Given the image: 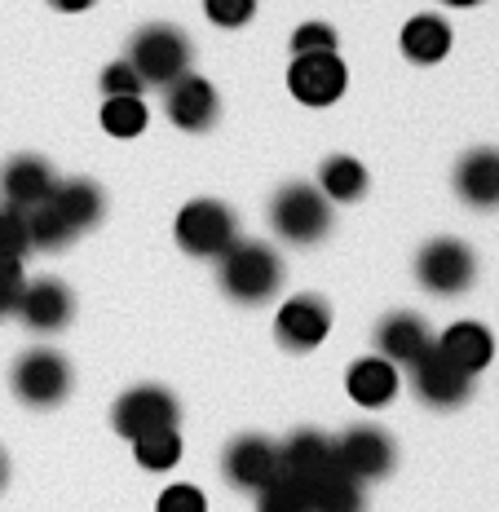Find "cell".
<instances>
[{"label": "cell", "instance_id": "obj_1", "mask_svg": "<svg viewBox=\"0 0 499 512\" xmlns=\"http://www.w3.org/2000/svg\"><path fill=\"white\" fill-rule=\"evenodd\" d=\"M217 279L221 292L239 305H265L283 287V261L270 243L235 239L217 256Z\"/></svg>", "mask_w": 499, "mask_h": 512}, {"label": "cell", "instance_id": "obj_2", "mask_svg": "<svg viewBox=\"0 0 499 512\" xmlns=\"http://www.w3.org/2000/svg\"><path fill=\"white\" fill-rule=\"evenodd\" d=\"M270 226L279 239L296 243V248H310V243L327 239L332 230V204L318 186H305V181H292V186H279L270 199Z\"/></svg>", "mask_w": 499, "mask_h": 512}, {"label": "cell", "instance_id": "obj_3", "mask_svg": "<svg viewBox=\"0 0 499 512\" xmlns=\"http://www.w3.org/2000/svg\"><path fill=\"white\" fill-rule=\"evenodd\" d=\"M190 36L182 27H168V23H151V27H142L133 36V45H129V62H133V71L142 76L146 89H168L173 80H182L186 71H190Z\"/></svg>", "mask_w": 499, "mask_h": 512}, {"label": "cell", "instance_id": "obj_4", "mask_svg": "<svg viewBox=\"0 0 499 512\" xmlns=\"http://www.w3.org/2000/svg\"><path fill=\"white\" fill-rule=\"evenodd\" d=\"M173 234L190 256H221L239 239V221L221 199H190V204L177 212Z\"/></svg>", "mask_w": 499, "mask_h": 512}, {"label": "cell", "instance_id": "obj_5", "mask_svg": "<svg viewBox=\"0 0 499 512\" xmlns=\"http://www.w3.org/2000/svg\"><path fill=\"white\" fill-rule=\"evenodd\" d=\"M416 279L433 296H460L477 279V256L460 239H429L416 252Z\"/></svg>", "mask_w": 499, "mask_h": 512}, {"label": "cell", "instance_id": "obj_6", "mask_svg": "<svg viewBox=\"0 0 499 512\" xmlns=\"http://www.w3.org/2000/svg\"><path fill=\"white\" fill-rule=\"evenodd\" d=\"M221 473H226L230 486L248 490V495H261L265 486L283 477L279 442H270V437H261V433L235 437V442L226 446V455H221Z\"/></svg>", "mask_w": 499, "mask_h": 512}, {"label": "cell", "instance_id": "obj_7", "mask_svg": "<svg viewBox=\"0 0 499 512\" xmlns=\"http://www.w3.org/2000/svg\"><path fill=\"white\" fill-rule=\"evenodd\" d=\"M14 393L27 407H58L71 393V362L58 349H27L14 362Z\"/></svg>", "mask_w": 499, "mask_h": 512}, {"label": "cell", "instance_id": "obj_8", "mask_svg": "<svg viewBox=\"0 0 499 512\" xmlns=\"http://www.w3.org/2000/svg\"><path fill=\"white\" fill-rule=\"evenodd\" d=\"M177 398L168 389H159V384H137V389L120 393V402H115L111 411V424L120 437H129V442H137V437L146 433H159V429H177Z\"/></svg>", "mask_w": 499, "mask_h": 512}, {"label": "cell", "instance_id": "obj_9", "mask_svg": "<svg viewBox=\"0 0 499 512\" xmlns=\"http://www.w3.org/2000/svg\"><path fill=\"white\" fill-rule=\"evenodd\" d=\"M394 460H398L394 442H389V433L376 429V424H358V429H349L345 437H336V468H341L345 477H354L358 486L380 482V477L394 468Z\"/></svg>", "mask_w": 499, "mask_h": 512}, {"label": "cell", "instance_id": "obj_10", "mask_svg": "<svg viewBox=\"0 0 499 512\" xmlns=\"http://www.w3.org/2000/svg\"><path fill=\"white\" fill-rule=\"evenodd\" d=\"M345 84H349V67L341 62V53H301L288 67V89H292V98L305 106L341 102Z\"/></svg>", "mask_w": 499, "mask_h": 512}, {"label": "cell", "instance_id": "obj_11", "mask_svg": "<svg viewBox=\"0 0 499 512\" xmlns=\"http://www.w3.org/2000/svg\"><path fill=\"white\" fill-rule=\"evenodd\" d=\"M332 332V309H327L323 296H292V301L279 305V314H274V336H279L283 349H292V354H310L318 349Z\"/></svg>", "mask_w": 499, "mask_h": 512}, {"label": "cell", "instance_id": "obj_12", "mask_svg": "<svg viewBox=\"0 0 499 512\" xmlns=\"http://www.w3.org/2000/svg\"><path fill=\"white\" fill-rule=\"evenodd\" d=\"M164 111H168V120L182 128V133H208V128L217 124V115H221V98H217V89H212L204 76L186 71L182 80H173L164 89Z\"/></svg>", "mask_w": 499, "mask_h": 512}, {"label": "cell", "instance_id": "obj_13", "mask_svg": "<svg viewBox=\"0 0 499 512\" xmlns=\"http://www.w3.org/2000/svg\"><path fill=\"white\" fill-rule=\"evenodd\" d=\"M411 384H416V398L424 407H438V411L460 407V402H469V393H473V376H464L460 367H451L438 349H429V354L411 367Z\"/></svg>", "mask_w": 499, "mask_h": 512}, {"label": "cell", "instance_id": "obj_14", "mask_svg": "<svg viewBox=\"0 0 499 512\" xmlns=\"http://www.w3.org/2000/svg\"><path fill=\"white\" fill-rule=\"evenodd\" d=\"M18 318L31 327V332H62V327L71 323V314H76V301H71L67 283L58 279H31L23 287V296H18Z\"/></svg>", "mask_w": 499, "mask_h": 512}, {"label": "cell", "instance_id": "obj_15", "mask_svg": "<svg viewBox=\"0 0 499 512\" xmlns=\"http://www.w3.org/2000/svg\"><path fill=\"white\" fill-rule=\"evenodd\" d=\"M279 460H283V477L314 486L327 473H336V442L318 429H301L279 446Z\"/></svg>", "mask_w": 499, "mask_h": 512}, {"label": "cell", "instance_id": "obj_16", "mask_svg": "<svg viewBox=\"0 0 499 512\" xmlns=\"http://www.w3.org/2000/svg\"><path fill=\"white\" fill-rule=\"evenodd\" d=\"M429 349H433V332H429V323H424L420 314H407V309H402V314L380 318L376 354L389 358L394 367H416Z\"/></svg>", "mask_w": 499, "mask_h": 512}, {"label": "cell", "instance_id": "obj_17", "mask_svg": "<svg viewBox=\"0 0 499 512\" xmlns=\"http://www.w3.org/2000/svg\"><path fill=\"white\" fill-rule=\"evenodd\" d=\"M433 349H438L451 367H460L464 376L477 380L495 358V336L486 332L482 323H473V318H460V323H451L442 336H433Z\"/></svg>", "mask_w": 499, "mask_h": 512}, {"label": "cell", "instance_id": "obj_18", "mask_svg": "<svg viewBox=\"0 0 499 512\" xmlns=\"http://www.w3.org/2000/svg\"><path fill=\"white\" fill-rule=\"evenodd\" d=\"M53 186H58V177H53V168L40 155H18L0 168V204H14L23 212L45 204Z\"/></svg>", "mask_w": 499, "mask_h": 512}, {"label": "cell", "instance_id": "obj_19", "mask_svg": "<svg viewBox=\"0 0 499 512\" xmlns=\"http://www.w3.org/2000/svg\"><path fill=\"white\" fill-rule=\"evenodd\" d=\"M455 195L477 212L499 208V151L495 146H477L455 164Z\"/></svg>", "mask_w": 499, "mask_h": 512}, {"label": "cell", "instance_id": "obj_20", "mask_svg": "<svg viewBox=\"0 0 499 512\" xmlns=\"http://www.w3.org/2000/svg\"><path fill=\"white\" fill-rule=\"evenodd\" d=\"M398 367L389 358H380V354H371V358H358L354 367L345 371V389H349V398L358 402V407H367V411H376V407H385V402H394L398 398Z\"/></svg>", "mask_w": 499, "mask_h": 512}, {"label": "cell", "instance_id": "obj_21", "mask_svg": "<svg viewBox=\"0 0 499 512\" xmlns=\"http://www.w3.org/2000/svg\"><path fill=\"white\" fill-rule=\"evenodd\" d=\"M451 40H455V31L442 14H416V18H407L398 45H402V53H407V62L433 67V62H442L451 53Z\"/></svg>", "mask_w": 499, "mask_h": 512}, {"label": "cell", "instance_id": "obj_22", "mask_svg": "<svg viewBox=\"0 0 499 512\" xmlns=\"http://www.w3.org/2000/svg\"><path fill=\"white\" fill-rule=\"evenodd\" d=\"M49 204L58 208V217L71 226V234H84V230H93L102 221V212H106V199H102V190L93 186L89 177H71V181H58L53 186V195H49Z\"/></svg>", "mask_w": 499, "mask_h": 512}, {"label": "cell", "instance_id": "obj_23", "mask_svg": "<svg viewBox=\"0 0 499 512\" xmlns=\"http://www.w3.org/2000/svg\"><path fill=\"white\" fill-rule=\"evenodd\" d=\"M318 190L327 195V204H358L367 195V168L354 155H332L318 168Z\"/></svg>", "mask_w": 499, "mask_h": 512}, {"label": "cell", "instance_id": "obj_24", "mask_svg": "<svg viewBox=\"0 0 499 512\" xmlns=\"http://www.w3.org/2000/svg\"><path fill=\"white\" fill-rule=\"evenodd\" d=\"M310 499H314V512H363L367 499H363V486L354 477H345L341 468L327 473L323 482L310 486Z\"/></svg>", "mask_w": 499, "mask_h": 512}, {"label": "cell", "instance_id": "obj_25", "mask_svg": "<svg viewBox=\"0 0 499 512\" xmlns=\"http://www.w3.org/2000/svg\"><path fill=\"white\" fill-rule=\"evenodd\" d=\"M27 239H31V248H40V252H58V248H67L76 234L58 217V208L45 199V204L27 208Z\"/></svg>", "mask_w": 499, "mask_h": 512}, {"label": "cell", "instance_id": "obj_26", "mask_svg": "<svg viewBox=\"0 0 499 512\" xmlns=\"http://www.w3.org/2000/svg\"><path fill=\"white\" fill-rule=\"evenodd\" d=\"M133 455L146 473H168L177 460H182V433L177 429H159V433H146L133 442Z\"/></svg>", "mask_w": 499, "mask_h": 512}, {"label": "cell", "instance_id": "obj_27", "mask_svg": "<svg viewBox=\"0 0 499 512\" xmlns=\"http://www.w3.org/2000/svg\"><path fill=\"white\" fill-rule=\"evenodd\" d=\"M146 120H151V111H146L142 98H106L102 102V128L111 137H137L146 128Z\"/></svg>", "mask_w": 499, "mask_h": 512}, {"label": "cell", "instance_id": "obj_28", "mask_svg": "<svg viewBox=\"0 0 499 512\" xmlns=\"http://www.w3.org/2000/svg\"><path fill=\"white\" fill-rule=\"evenodd\" d=\"M257 512H314L310 486L292 482V477H279L257 495Z\"/></svg>", "mask_w": 499, "mask_h": 512}, {"label": "cell", "instance_id": "obj_29", "mask_svg": "<svg viewBox=\"0 0 499 512\" xmlns=\"http://www.w3.org/2000/svg\"><path fill=\"white\" fill-rule=\"evenodd\" d=\"M288 45H292V58H301V53H336L341 36H336L332 23H301Z\"/></svg>", "mask_w": 499, "mask_h": 512}, {"label": "cell", "instance_id": "obj_30", "mask_svg": "<svg viewBox=\"0 0 499 512\" xmlns=\"http://www.w3.org/2000/svg\"><path fill=\"white\" fill-rule=\"evenodd\" d=\"M31 248L27 239V212L14 204H0V256H23Z\"/></svg>", "mask_w": 499, "mask_h": 512}, {"label": "cell", "instance_id": "obj_31", "mask_svg": "<svg viewBox=\"0 0 499 512\" xmlns=\"http://www.w3.org/2000/svg\"><path fill=\"white\" fill-rule=\"evenodd\" d=\"M204 14L212 27H226V31H239L252 23L257 14V0H204Z\"/></svg>", "mask_w": 499, "mask_h": 512}, {"label": "cell", "instance_id": "obj_32", "mask_svg": "<svg viewBox=\"0 0 499 512\" xmlns=\"http://www.w3.org/2000/svg\"><path fill=\"white\" fill-rule=\"evenodd\" d=\"M27 287L23 256H0V318H9L18 309V296Z\"/></svg>", "mask_w": 499, "mask_h": 512}, {"label": "cell", "instance_id": "obj_33", "mask_svg": "<svg viewBox=\"0 0 499 512\" xmlns=\"http://www.w3.org/2000/svg\"><path fill=\"white\" fill-rule=\"evenodd\" d=\"M142 76L133 71V62L129 58H120V62H111V67L102 71V93L106 98H142Z\"/></svg>", "mask_w": 499, "mask_h": 512}, {"label": "cell", "instance_id": "obj_34", "mask_svg": "<svg viewBox=\"0 0 499 512\" xmlns=\"http://www.w3.org/2000/svg\"><path fill=\"white\" fill-rule=\"evenodd\" d=\"M155 512H208V499H204V490L199 486L177 482V486H168L164 495H159Z\"/></svg>", "mask_w": 499, "mask_h": 512}, {"label": "cell", "instance_id": "obj_35", "mask_svg": "<svg viewBox=\"0 0 499 512\" xmlns=\"http://www.w3.org/2000/svg\"><path fill=\"white\" fill-rule=\"evenodd\" d=\"M53 9H62V14H84V9H93L98 0H49Z\"/></svg>", "mask_w": 499, "mask_h": 512}, {"label": "cell", "instance_id": "obj_36", "mask_svg": "<svg viewBox=\"0 0 499 512\" xmlns=\"http://www.w3.org/2000/svg\"><path fill=\"white\" fill-rule=\"evenodd\" d=\"M442 5H451V9H473V5H482V0H442Z\"/></svg>", "mask_w": 499, "mask_h": 512}, {"label": "cell", "instance_id": "obj_37", "mask_svg": "<svg viewBox=\"0 0 499 512\" xmlns=\"http://www.w3.org/2000/svg\"><path fill=\"white\" fill-rule=\"evenodd\" d=\"M5 482H9V460H5V451H0V490H5Z\"/></svg>", "mask_w": 499, "mask_h": 512}]
</instances>
